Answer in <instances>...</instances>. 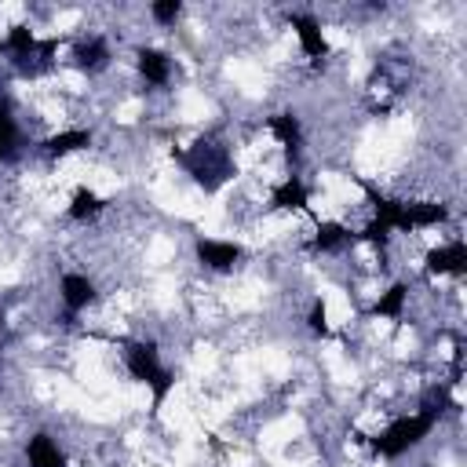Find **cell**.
Here are the masks:
<instances>
[{
	"mask_svg": "<svg viewBox=\"0 0 467 467\" xmlns=\"http://www.w3.org/2000/svg\"><path fill=\"white\" fill-rule=\"evenodd\" d=\"M288 26H292V33H296V40H299V47H303V55L306 58H314V62H321V58H328V40H325V29H321V22L314 18V15H306V11H296V15H288Z\"/></svg>",
	"mask_w": 467,
	"mask_h": 467,
	"instance_id": "cell-5",
	"label": "cell"
},
{
	"mask_svg": "<svg viewBox=\"0 0 467 467\" xmlns=\"http://www.w3.org/2000/svg\"><path fill=\"white\" fill-rule=\"evenodd\" d=\"M427 274H467V244L463 241H449V244H438L427 252L423 259Z\"/></svg>",
	"mask_w": 467,
	"mask_h": 467,
	"instance_id": "cell-7",
	"label": "cell"
},
{
	"mask_svg": "<svg viewBox=\"0 0 467 467\" xmlns=\"http://www.w3.org/2000/svg\"><path fill=\"white\" fill-rule=\"evenodd\" d=\"M270 131H274V139L296 157L299 153V146H303V124H299V117L292 113V109H281V113H274L270 120Z\"/></svg>",
	"mask_w": 467,
	"mask_h": 467,
	"instance_id": "cell-12",
	"label": "cell"
},
{
	"mask_svg": "<svg viewBox=\"0 0 467 467\" xmlns=\"http://www.w3.org/2000/svg\"><path fill=\"white\" fill-rule=\"evenodd\" d=\"M193 255H197V263L204 266V270H215V274H230L237 263H241V255H244V248L237 244V241H219V237H197L193 241Z\"/></svg>",
	"mask_w": 467,
	"mask_h": 467,
	"instance_id": "cell-4",
	"label": "cell"
},
{
	"mask_svg": "<svg viewBox=\"0 0 467 467\" xmlns=\"http://www.w3.org/2000/svg\"><path fill=\"white\" fill-rule=\"evenodd\" d=\"M405 299H409V285L405 281H394L387 292H379V299L368 306L372 317H387V321H398L401 310H405Z\"/></svg>",
	"mask_w": 467,
	"mask_h": 467,
	"instance_id": "cell-14",
	"label": "cell"
},
{
	"mask_svg": "<svg viewBox=\"0 0 467 467\" xmlns=\"http://www.w3.org/2000/svg\"><path fill=\"white\" fill-rule=\"evenodd\" d=\"M58 296H62V303H66L69 314H80V310H88L95 303L99 292H95V281L91 277H84V274H62Z\"/></svg>",
	"mask_w": 467,
	"mask_h": 467,
	"instance_id": "cell-8",
	"label": "cell"
},
{
	"mask_svg": "<svg viewBox=\"0 0 467 467\" xmlns=\"http://www.w3.org/2000/svg\"><path fill=\"white\" fill-rule=\"evenodd\" d=\"M452 409V398H449V387H431L427 394H423V405H420V412H427L431 420H441L445 412Z\"/></svg>",
	"mask_w": 467,
	"mask_h": 467,
	"instance_id": "cell-18",
	"label": "cell"
},
{
	"mask_svg": "<svg viewBox=\"0 0 467 467\" xmlns=\"http://www.w3.org/2000/svg\"><path fill=\"white\" fill-rule=\"evenodd\" d=\"M102 208H106V204H102V197H99L95 190L80 186V190H73V201H69L66 215H69L73 223H88V219H95V215H99Z\"/></svg>",
	"mask_w": 467,
	"mask_h": 467,
	"instance_id": "cell-17",
	"label": "cell"
},
{
	"mask_svg": "<svg viewBox=\"0 0 467 467\" xmlns=\"http://www.w3.org/2000/svg\"><path fill=\"white\" fill-rule=\"evenodd\" d=\"M150 15H153L161 26H171V22L182 15V0H157V4H150Z\"/></svg>",
	"mask_w": 467,
	"mask_h": 467,
	"instance_id": "cell-20",
	"label": "cell"
},
{
	"mask_svg": "<svg viewBox=\"0 0 467 467\" xmlns=\"http://www.w3.org/2000/svg\"><path fill=\"white\" fill-rule=\"evenodd\" d=\"M135 66H139V73H142V80L146 84H168V77H171V58L164 55V51H157V47H139L135 51Z\"/></svg>",
	"mask_w": 467,
	"mask_h": 467,
	"instance_id": "cell-11",
	"label": "cell"
},
{
	"mask_svg": "<svg viewBox=\"0 0 467 467\" xmlns=\"http://www.w3.org/2000/svg\"><path fill=\"white\" fill-rule=\"evenodd\" d=\"M73 66H77L80 73H102V69L109 66V44H106L102 36L80 40L77 51H73Z\"/></svg>",
	"mask_w": 467,
	"mask_h": 467,
	"instance_id": "cell-10",
	"label": "cell"
},
{
	"mask_svg": "<svg viewBox=\"0 0 467 467\" xmlns=\"http://www.w3.org/2000/svg\"><path fill=\"white\" fill-rule=\"evenodd\" d=\"M306 328L314 332V336H328L332 328H328V310H325V299H314V306H310V314H306Z\"/></svg>",
	"mask_w": 467,
	"mask_h": 467,
	"instance_id": "cell-19",
	"label": "cell"
},
{
	"mask_svg": "<svg viewBox=\"0 0 467 467\" xmlns=\"http://www.w3.org/2000/svg\"><path fill=\"white\" fill-rule=\"evenodd\" d=\"M175 161L186 168V175L204 190V193H219L230 179H234V161L226 153V146L219 142H193L190 150H171Z\"/></svg>",
	"mask_w": 467,
	"mask_h": 467,
	"instance_id": "cell-1",
	"label": "cell"
},
{
	"mask_svg": "<svg viewBox=\"0 0 467 467\" xmlns=\"http://www.w3.org/2000/svg\"><path fill=\"white\" fill-rule=\"evenodd\" d=\"M88 146H91V131H88V128L55 131L51 139H44V153H47L51 161H58V157H69V153H77V150H88Z\"/></svg>",
	"mask_w": 467,
	"mask_h": 467,
	"instance_id": "cell-13",
	"label": "cell"
},
{
	"mask_svg": "<svg viewBox=\"0 0 467 467\" xmlns=\"http://www.w3.org/2000/svg\"><path fill=\"white\" fill-rule=\"evenodd\" d=\"M18 150H22V135H18L15 113H11V102L0 95V161H15Z\"/></svg>",
	"mask_w": 467,
	"mask_h": 467,
	"instance_id": "cell-15",
	"label": "cell"
},
{
	"mask_svg": "<svg viewBox=\"0 0 467 467\" xmlns=\"http://www.w3.org/2000/svg\"><path fill=\"white\" fill-rule=\"evenodd\" d=\"M434 427H438V420H431L427 412L398 416V420H390L379 434H372L368 445H372V452H379V456H387V460H398V456H405L409 449H416Z\"/></svg>",
	"mask_w": 467,
	"mask_h": 467,
	"instance_id": "cell-3",
	"label": "cell"
},
{
	"mask_svg": "<svg viewBox=\"0 0 467 467\" xmlns=\"http://www.w3.org/2000/svg\"><path fill=\"white\" fill-rule=\"evenodd\" d=\"M0 55H4V44H0Z\"/></svg>",
	"mask_w": 467,
	"mask_h": 467,
	"instance_id": "cell-21",
	"label": "cell"
},
{
	"mask_svg": "<svg viewBox=\"0 0 467 467\" xmlns=\"http://www.w3.org/2000/svg\"><path fill=\"white\" fill-rule=\"evenodd\" d=\"M26 463L29 467H66V452L55 445V438L47 431H36L26 441Z\"/></svg>",
	"mask_w": 467,
	"mask_h": 467,
	"instance_id": "cell-9",
	"label": "cell"
},
{
	"mask_svg": "<svg viewBox=\"0 0 467 467\" xmlns=\"http://www.w3.org/2000/svg\"><path fill=\"white\" fill-rule=\"evenodd\" d=\"M270 208L274 212H310V190H306V182L299 175L281 179L270 190Z\"/></svg>",
	"mask_w": 467,
	"mask_h": 467,
	"instance_id": "cell-6",
	"label": "cell"
},
{
	"mask_svg": "<svg viewBox=\"0 0 467 467\" xmlns=\"http://www.w3.org/2000/svg\"><path fill=\"white\" fill-rule=\"evenodd\" d=\"M124 368L131 372V379H139L142 387H150V405H153V416L164 409L171 387H175V372L161 365V354L153 343L146 339H131L124 343Z\"/></svg>",
	"mask_w": 467,
	"mask_h": 467,
	"instance_id": "cell-2",
	"label": "cell"
},
{
	"mask_svg": "<svg viewBox=\"0 0 467 467\" xmlns=\"http://www.w3.org/2000/svg\"><path fill=\"white\" fill-rule=\"evenodd\" d=\"M347 241H350V230L343 223H336V219H325V223H317L314 237H310V252H336Z\"/></svg>",
	"mask_w": 467,
	"mask_h": 467,
	"instance_id": "cell-16",
	"label": "cell"
}]
</instances>
